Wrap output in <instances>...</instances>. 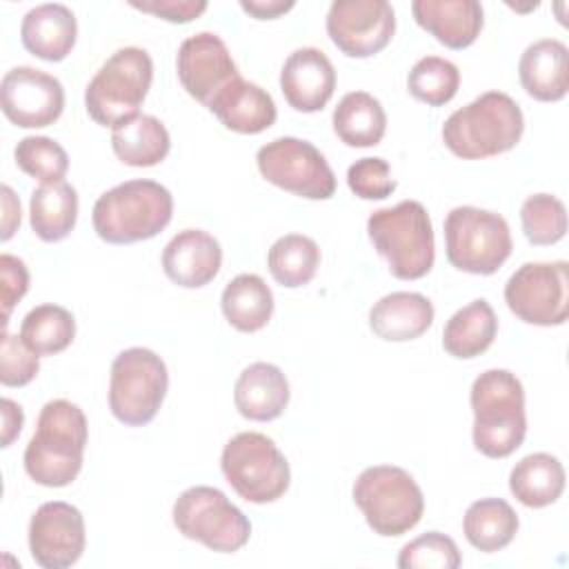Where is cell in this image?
Segmentation results:
<instances>
[{
  "instance_id": "obj_1",
  "label": "cell",
  "mask_w": 569,
  "mask_h": 569,
  "mask_svg": "<svg viewBox=\"0 0 569 569\" xmlns=\"http://www.w3.org/2000/svg\"><path fill=\"white\" fill-rule=\"evenodd\" d=\"M87 436V418L78 405L62 398L49 400L24 449V471L42 487L71 485L82 469Z\"/></svg>"
},
{
  "instance_id": "obj_2",
  "label": "cell",
  "mask_w": 569,
  "mask_h": 569,
  "mask_svg": "<svg viewBox=\"0 0 569 569\" xmlns=\"http://www.w3.org/2000/svg\"><path fill=\"white\" fill-rule=\"evenodd\" d=\"M522 131L525 118L518 102L502 91H485L445 120L442 142L462 160H482L511 151Z\"/></svg>"
},
{
  "instance_id": "obj_3",
  "label": "cell",
  "mask_w": 569,
  "mask_h": 569,
  "mask_svg": "<svg viewBox=\"0 0 569 569\" xmlns=\"http://www.w3.org/2000/svg\"><path fill=\"white\" fill-rule=\"evenodd\" d=\"M473 447L487 458H507L525 440V389L516 373L487 369L471 385Z\"/></svg>"
},
{
  "instance_id": "obj_4",
  "label": "cell",
  "mask_w": 569,
  "mask_h": 569,
  "mask_svg": "<svg viewBox=\"0 0 569 569\" xmlns=\"http://www.w3.org/2000/svg\"><path fill=\"white\" fill-rule=\"evenodd\" d=\"M173 216V198L156 180H127L93 204V229L109 244H133L158 236Z\"/></svg>"
},
{
  "instance_id": "obj_5",
  "label": "cell",
  "mask_w": 569,
  "mask_h": 569,
  "mask_svg": "<svg viewBox=\"0 0 569 569\" xmlns=\"http://www.w3.org/2000/svg\"><path fill=\"white\" fill-rule=\"evenodd\" d=\"M367 233L396 278L418 280L431 271L436 260L433 227L418 200H402L396 207L373 211L367 220Z\"/></svg>"
},
{
  "instance_id": "obj_6",
  "label": "cell",
  "mask_w": 569,
  "mask_h": 569,
  "mask_svg": "<svg viewBox=\"0 0 569 569\" xmlns=\"http://www.w3.org/2000/svg\"><path fill=\"white\" fill-rule=\"evenodd\" d=\"M153 80L151 56L140 47L111 53L84 89V107L100 127H116L138 116Z\"/></svg>"
},
{
  "instance_id": "obj_7",
  "label": "cell",
  "mask_w": 569,
  "mask_h": 569,
  "mask_svg": "<svg viewBox=\"0 0 569 569\" xmlns=\"http://www.w3.org/2000/svg\"><path fill=\"white\" fill-rule=\"evenodd\" d=\"M356 507L378 536H402L425 513V498L413 476L400 467H367L351 489Z\"/></svg>"
},
{
  "instance_id": "obj_8",
  "label": "cell",
  "mask_w": 569,
  "mask_h": 569,
  "mask_svg": "<svg viewBox=\"0 0 569 569\" xmlns=\"http://www.w3.org/2000/svg\"><path fill=\"white\" fill-rule=\"evenodd\" d=\"M507 220L480 207H453L445 218V251L451 267L473 276L496 273L511 256Z\"/></svg>"
},
{
  "instance_id": "obj_9",
  "label": "cell",
  "mask_w": 569,
  "mask_h": 569,
  "mask_svg": "<svg viewBox=\"0 0 569 569\" xmlns=\"http://www.w3.org/2000/svg\"><path fill=\"white\" fill-rule=\"evenodd\" d=\"M220 469L231 489L247 502L267 505L284 496L291 471L278 445L258 431L233 436L220 456Z\"/></svg>"
},
{
  "instance_id": "obj_10",
  "label": "cell",
  "mask_w": 569,
  "mask_h": 569,
  "mask_svg": "<svg viewBox=\"0 0 569 569\" xmlns=\"http://www.w3.org/2000/svg\"><path fill=\"white\" fill-rule=\"evenodd\" d=\"M169 389L164 360L144 347L120 351L111 362L109 409L129 427L149 425Z\"/></svg>"
},
{
  "instance_id": "obj_11",
  "label": "cell",
  "mask_w": 569,
  "mask_h": 569,
  "mask_svg": "<svg viewBox=\"0 0 569 569\" xmlns=\"http://www.w3.org/2000/svg\"><path fill=\"white\" fill-rule=\"evenodd\" d=\"M176 529L211 551L233 553L249 542V518L216 487H189L173 505Z\"/></svg>"
},
{
  "instance_id": "obj_12",
  "label": "cell",
  "mask_w": 569,
  "mask_h": 569,
  "mask_svg": "<svg viewBox=\"0 0 569 569\" xmlns=\"http://www.w3.org/2000/svg\"><path fill=\"white\" fill-rule=\"evenodd\" d=\"M260 176L307 200H327L336 193V176L320 153L307 140L282 136L258 149L256 156Z\"/></svg>"
},
{
  "instance_id": "obj_13",
  "label": "cell",
  "mask_w": 569,
  "mask_h": 569,
  "mask_svg": "<svg viewBox=\"0 0 569 569\" xmlns=\"http://www.w3.org/2000/svg\"><path fill=\"white\" fill-rule=\"evenodd\" d=\"M509 311L527 325L556 327L569 316V264L525 262L505 284Z\"/></svg>"
},
{
  "instance_id": "obj_14",
  "label": "cell",
  "mask_w": 569,
  "mask_h": 569,
  "mask_svg": "<svg viewBox=\"0 0 569 569\" xmlns=\"http://www.w3.org/2000/svg\"><path fill=\"white\" fill-rule=\"evenodd\" d=\"M393 31L396 13L387 0H336L327 13V33L349 58L380 53Z\"/></svg>"
},
{
  "instance_id": "obj_15",
  "label": "cell",
  "mask_w": 569,
  "mask_h": 569,
  "mask_svg": "<svg viewBox=\"0 0 569 569\" xmlns=\"http://www.w3.org/2000/svg\"><path fill=\"white\" fill-rule=\"evenodd\" d=\"M0 107L16 127H49L62 116L64 89L51 73L33 67H13L0 82Z\"/></svg>"
},
{
  "instance_id": "obj_16",
  "label": "cell",
  "mask_w": 569,
  "mask_h": 569,
  "mask_svg": "<svg viewBox=\"0 0 569 569\" xmlns=\"http://www.w3.org/2000/svg\"><path fill=\"white\" fill-rule=\"evenodd\" d=\"M84 518L78 507L51 500L40 505L29 522V551L42 569H67L84 551Z\"/></svg>"
},
{
  "instance_id": "obj_17",
  "label": "cell",
  "mask_w": 569,
  "mask_h": 569,
  "mask_svg": "<svg viewBox=\"0 0 569 569\" xmlns=\"http://www.w3.org/2000/svg\"><path fill=\"white\" fill-rule=\"evenodd\" d=\"M176 69L184 91L204 107H209L227 84L240 78L224 40L211 31L189 36L180 44Z\"/></svg>"
},
{
  "instance_id": "obj_18",
  "label": "cell",
  "mask_w": 569,
  "mask_h": 569,
  "mask_svg": "<svg viewBox=\"0 0 569 569\" xmlns=\"http://www.w3.org/2000/svg\"><path fill=\"white\" fill-rule=\"evenodd\" d=\"M280 91L291 109L316 113L336 91V69L325 51L302 47L289 53L280 71Z\"/></svg>"
},
{
  "instance_id": "obj_19",
  "label": "cell",
  "mask_w": 569,
  "mask_h": 569,
  "mask_svg": "<svg viewBox=\"0 0 569 569\" xmlns=\"http://www.w3.org/2000/svg\"><path fill=\"white\" fill-rule=\"evenodd\" d=\"M222 264L220 242L202 229H184L176 233L162 251V269L167 278L184 289L209 284Z\"/></svg>"
},
{
  "instance_id": "obj_20",
  "label": "cell",
  "mask_w": 569,
  "mask_h": 569,
  "mask_svg": "<svg viewBox=\"0 0 569 569\" xmlns=\"http://www.w3.org/2000/svg\"><path fill=\"white\" fill-rule=\"evenodd\" d=\"M522 89L540 102H558L569 91V51L556 38L531 42L518 62Z\"/></svg>"
},
{
  "instance_id": "obj_21",
  "label": "cell",
  "mask_w": 569,
  "mask_h": 569,
  "mask_svg": "<svg viewBox=\"0 0 569 569\" xmlns=\"http://www.w3.org/2000/svg\"><path fill=\"white\" fill-rule=\"evenodd\" d=\"M416 22L449 49L476 42L482 29V7L476 0H413Z\"/></svg>"
},
{
  "instance_id": "obj_22",
  "label": "cell",
  "mask_w": 569,
  "mask_h": 569,
  "mask_svg": "<svg viewBox=\"0 0 569 569\" xmlns=\"http://www.w3.org/2000/svg\"><path fill=\"white\" fill-rule=\"evenodd\" d=\"M24 49L47 62L64 60L78 38V22L69 7L47 2L29 9L20 24Z\"/></svg>"
},
{
  "instance_id": "obj_23",
  "label": "cell",
  "mask_w": 569,
  "mask_h": 569,
  "mask_svg": "<svg viewBox=\"0 0 569 569\" xmlns=\"http://www.w3.org/2000/svg\"><path fill=\"white\" fill-rule=\"evenodd\" d=\"M227 129L236 133L256 136L276 122V102L258 84L242 76L227 84L207 107Z\"/></svg>"
},
{
  "instance_id": "obj_24",
  "label": "cell",
  "mask_w": 569,
  "mask_h": 569,
  "mask_svg": "<svg viewBox=\"0 0 569 569\" xmlns=\"http://www.w3.org/2000/svg\"><path fill=\"white\" fill-rule=\"evenodd\" d=\"M233 402L242 418L269 422L282 416L289 405V382L280 367L253 362L236 380Z\"/></svg>"
},
{
  "instance_id": "obj_25",
  "label": "cell",
  "mask_w": 569,
  "mask_h": 569,
  "mask_svg": "<svg viewBox=\"0 0 569 569\" xmlns=\"http://www.w3.org/2000/svg\"><path fill=\"white\" fill-rule=\"evenodd\" d=\"M433 325V305L416 291H393L382 296L369 311L371 331L389 342L420 338Z\"/></svg>"
},
{
  "instance_id": "obj_26",
  "label": "cell",
  "mask_w": 569,
  "mask_h": 569,
  "mask_svg": "<svg viewBox=\"0 0 569 569\" xmlns=\"http://www.w3.org/2000/svg\"><path fill=\"white\" fill-rule=\"evenodd\" d=\"M498 333V318L493 307L478 298L458 309L445 325L442 347L458 360H471L485 353Z\"/></svg>"
},
{
  "instance_id": "obj_27",
  "label": "cell",
  "mask_w": 569,
  "mask_h": 569,
  "mask_svg": "<svg viewBox=\"0 0 569 569\" xmlns=\"http://www.w3.org/2000/svg\"><path fill=\"white\" fill-rule=\"evenodd\" d=\"M509 491L520 505L531 509L553 505L565 491V467L551 453H529L513 465Z\"/></svg>"
},
{
  "instance_id": "obj_28",
  "label": "cell",
  "mask_w": 569,
  "mask_h": 569,
  "mask_svg": "<svg viewBox=\"0 0 569 569\" xmlns=\"http://www.w3.org/2000/svg\"><path fill=\"white\" fill-rule=\"evenodd\" d=\"M111 147L129 167H153L167 158L171 138L156 116L138 113L111 129Z\"/></svg>"
},
{
  "instance_id": "obj_29",
  "label": "cell",
  "mask_w": 569,
  "mask_h": 569,
  "mask_svg": "<svg viewBox=\"0 0 569 569\" xmlns=\"http://www.w3.org/2000/svg\"><path fill=\"white\" fill-rule=\"evenodd\" d=\"M333 131L347 147H376L387 131V113L378 98L367 91L342 96L333 109Z\"/></svg>"
},
{
  "instance_id": "obj_30",
  "label": "cell",
  "mask_w": 569,
  "mask_h": 569,
  "mask_svg": "<svg viewBox=\"0 0 569 569\" xmlns=\"http://www.w3.org/2000/svg\"><path fill=\"white\" fill-rule=\"evenodd\" d=\"M220 307L233 329L242 333H253L267 327V322L271 320L273 293L260 276L240 273L224 287Z\"/></svg>"
},
{
  "instance_id": "obj_31",
  "label": "cell",
  "mask_w": 569,
  "mask_h": 569,
  "mask_svg": "<svg viewBox=\"0 0 569 569\" xmlns=\"http://www.w3.org/2000/svg\"><path fill=\"white\" fill-rule=\"evenodd\" d=\"M78 220V193L69 182L40 184L29 200V222L44 242L64 240Z\"/></svg>"
},
{
  "instance_id": "obj_32",
  "label": "cell",
  "mask_w": 569,
  "mask_h": 569,
  "mask_svg": "<svg viewBox=\"0 0 569 569\" xmlns=\"http://www.w3.org/2000/svg\"><path fill=\"white\" fill-rule=\"evenodd\" d=\"M518 513L502 498H480L469 505L462 520L465 538L482 553L505 549L518 533Z\"/></svg>"
},
{
  "instance_id": "obj_33",
  "label": "cell",
  "mask_w": 569,
  "mask_h": 569,
  "mask_svg": "<svg viewBox=\"0 0 569 569\" xmlns=\"http://www.w3.org/2000/svg\"><path fill=\"white\" fill-rule=\"evenodd\" d=\"M269 273L287 289L309 284L320 267V247L302 233H287L278 238L267 253Z\"/></svg>"
},
{
  "instance_id": "obj_34",
  "label": "cell",
  "mask_w": 569,
  "mask_h": 569,
  "mask_svg": "<svg viewBox=\"0 0 569 569\" xmlns=\"http://www.w3.org/2000/svg\"><path fill=\"white\" fill-rule=\"evenodd\" d=\"M20 338L33 353L53 356L73 342L76 320L71 311L60 305H38L22 318Z\"/></svg>"
},
{
  "instance_id": "obj_35",
  "label": "cell",
  "mask_w": 569,
  "mask_h": 569,
  "mask_svg": "<svg viewBox=\"0 0 569 569\" xmlns=\"http://www.w3.org/2000/svg\"><path fill=\"white\" fill-rule=\"evenodd\" d=\"M460 87V71L451 60H445L440 56H425L420 58L409 76H407V89L409 93L429 104V107H442L458 93Z\"/></svg>"
},
{
  "instance_id": "obj_36",
  "label": "cell",
  "mask_w": 569,
  "mask_h": 569,
  "mask_svg": "<svg viewBox=\"0 0 569 569\" xmlns=\"http://www.w3.org/2000/svg\"><path fill=\"white\" fill-rule=\"evenodd\" d=\"M520 222L531 244H556L567 233V209L551 193H533L520 207Z\"/></svg>"
},
{
  "instance_id": "obj_37",
  "label": "cell",
  "mask_w": 569,
  "mask_h": 569,
  "mask_svg": "<svg viewBox=\"0 0 569 569\" xmlns=\"http://www.w3.org/2000/svg\"><path fill=\"white\" fill-rule=\"evenodd\" d=\"M16 164L38 180L40 184L62 182L69 169V156L53 138L47 136H27L13 149Z\"/></svg>"
},
{
  "instance_id": "obj_38",
  "label": "cell",
  "mask_w": 569,
  "mask_h": 569,
  "mask_svg": "<svg viewBox=\"0 0 569 569\" xmlns=\"http://www.w3.org/2000/svg\"><path fill=\"white\" fill-rule=\"evenodd\" d=\"M460 562L456 542L440 531H427L413 538L398 553L400 569H458Z\"/></svg>"
},
{
  "instance_id": "obj_39",
  "label": "cell",
  "mask_w": 569,
  "mask_h": 569,
  "mask_svg": "<svg viewBox=\"0 0 569 569\" xmlns=\"http://www.w3.org/2000/svg\"><path fill=\"white\" fill-rule=\"evenodd\" d=\"M40 371L38 353H33L22 338L11 336L2 329L0 340V382L4 387H24L29 385Z\"/></svg>"
},
{
  "instance_id": "obj_40",
  "label": "cell",
  "mask_w": 569,
  "mask_h": 569,
  "mask_svg": "<svg viewBox=\"0 0 569 569\" xmlns=\"http://www.w3.org/2000/svg\"><path fill=\"white\" fill-rule=\"evenodd\" d=\"M349 189L362 200H385L396 191L389 162L382 158H360L347 171Z\"/></svg>"
},
{
  "instance_id": "obj_41",
  "label": "cell",
  "mask_w": 569,
  "mask_h": 569,
  "mask_svg": "<svg viewBox=\"0 0 569 569\" xmlns=\"http://www.w3.org/2000/svg\"><path fill=\"white\" fill-rule=\"evenodd\" d=\"M29 289V271L27 264L11 256H0V300H2V329H7V320L16 302L22 300V296Z\"/></svg>"
},
{
  "instance_id": "obj_42",
  "label": "cell",
  "mask_w": 569,
  "mask_h": 569,
  "mask_svg": "<svg viewBox=\"0 0 569 569\" xmlns=\"http://www.w3.org/2000/svg\"><path fill=\"white\" fill-rule=\"evenodd\" d=\"M131 7L178 24L191 22L193 18L207 11L204 0H142V2L131 0Z\"/></svg>"
},
{
  "instance_id": "obj_43",
  "label": "cell",
  "mask_w": 569,
  "mask_h": 569,
  "mask_svg": "<svg viewBox=\"0 0 569 569\" xmlns=\"http://www.w3.org/2000/svg\"><path fill=\"white\" fill-rule=\"evenodd\" d=\"M0 407H2V447L7 449L20 436L24 425V413H22V407L11 398H2Z\"/></svg>"
},
{
  "instance_id": "obj_44",
  "label": "cell",
  "mask_w": 569,
  "mask_h": 569,
  "mask_svg": "<svg viewBox=\"0 0 569 569\" xmlns=\"http://www.w3.org/2000/svg\"><path fill=\"white\" fill-rule=\"evenodd\" d=\"M293 0H240L242 11L258 20H273L293 9Z\"/></svg>"
},
{
  "instance_id": "obj_45",
  "label": "cell",
  "mask_w": 569,
  "mask_h": 569,
  "mask_svg": "<svg viewBox=\"0 0 569 569\" xmlns=\"http://www.w3.org/2000/svg\"><path fill=\"white\" fill-rule=\"evenodd\" d=\"M0 193H2V233H0V238L7 242L20 227V200L9 184H2Z\"/></svg>"
}]
</instances>
